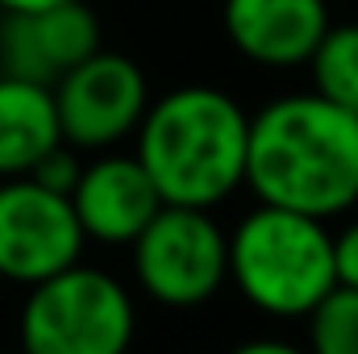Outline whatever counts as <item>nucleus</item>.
Segmentation results:
<instances>
[{
    "mask_svg": "<svg viewBox=\"0 0 358 354\" xmlns=\"http://www.w3.org/2000/svg\"><path fill=\"white\" fill-rule=\"evenodd\" d=\"M259 204L342 217L358 204V113L292 92L263 104L246 129V179Z\"/></svg>",
    "mask_w": 358,
    "mask_h": 354,
    "instance_id": "f257e3e1",
    "label": "nucleus"
},
{
    "mask_svg": "<svg viewBox=\"0 0 358 354\" xmlns=\"http://www.w3.org/2000/svg\"><path fill=\"white\" fill-rule=\"evenodd\" d=\"M246 108L221 88L183 84L146 104L138 121V163L163 204L217 208L246 179Z\"/></svg>",
    "mask_w": 358,
    "mask_h": 354,
    "instance_id": "f03ea898",
    "label": "nucleus"
},
{
    "mask_svg": "<svg viewBox=\"0 0 358 354\" xmlns=\"http://www.w3.org/2000/svg\"><path fill=\"white\" fill-rule=\"evenodd\" d=\"M229 283L250 309L275 321H304L338 283L334 234L321 217L255 204L229 234Z\"/></svg>",
    "mask_w": 358,
    "mask_h": 354,
    "instance_id": "7ed1b4c3",
    "label": "nucleus"
},
{
    "mask_svg": "<svg viewBox=\"0 0 358 354\" xmlns=\"http://www.w3.org/2000/svg\"><path fill=\"white\" fill-rule=\"evenodd\" d=\"M17 330L25 354H129L138 309L117 275L71 263L29 288Z\"/></svg>",
    "mask_w": 358,
    "mask_h": 354,
    "instance_id": "20e7f679",
    "label": "nucleus"
},
{
    "mask_svg": "<svg viewBox=\"0 0 358 354\" xmlns=\"http://www.w3.org/2000/svg\"><path fill=\"white\" fill-rule=\"evenodd\" d=\"M134 279L163 309H200L229 283L225 229L213 208L163 204L129 242Z\"/></svg>",
    "mask_w": 358,
    "mask_h": 354,
    "instance_id": "39448f33",
    "label": "nucleus"
},
{
    "mask_svg": "<svg viewBox=\"0 0 358 354\" xmlns=\"http://www.w3.org/2000/svg\"><path fill=\"white\" fill-rule=\"evenodd\" d=\"M50 96H55L59 134L67 146L108 150L138 129L150 104V84L129 55L100 46L84 63H76L63 80H55Z\"/></svg>",
    "mask_w": 358,
    "mask_h": 354,
    "instance_id": "423d86ee",
    "label": "nucleus"
},
{
    "mask_svg": "<svg viewBox=\"0 0 358 354\" xmlns=\"http://www.w3.org/2000/svg\"><path fill=\"white\" fill-rule=\"evenodd\" d=\"M84 229L67 196L38 179H0V279L34 288L84 259Z\"/></svg>",
    "mask_w": 358,
    "mask_h": 354,
    "instance_id": "0eeeda50",
    "label": "nucleus"
},
{
    "mask_svg": "<svg viewBox=\"0 0 358 354\" xmlns=\"http://www.w3.org/2000/svg\"><path fill=\"white\" fill-rule=\"evenodd\" d=\"M92 50H100V21L84 0L0 8V76L50 88Z\"/></svg>",
    "mask_w": 358,
    "mask_h": 354,
    "instance_id": "6e6552de",
    "label": "nucleus"
},
{
    "mask_svg": "<svg viewBox=\"0 0 358 354\" xmlns=\"http://www.w3.org/2000/svg\"><path fill=\"white\" fill-rule=\"evenodd\" d=\"M67 200L84 238L100 246H129L163 208V196L138 163V155H100L84 163Z\"/></svg>",
    "mask_w": 358,
    "mask_h": 354,
    "instance_id": "1a4fd4ad",
    "label": "nucleus"
},
{
    "mask_svg": "<svg viewBox=\"0 0 358 354\" xmlns=\"http://www.w3.org/2000/svg\"><path fill=\"white\" fill-rule=\"evenodd\" d=\"M225 38L259 67H304L329 29L325 0H225Z\"/></svg>",
    "mask_w": 358,
    "mask_h": 354,
    "instance_id": "9d476101",
    "label": "nucleus"
},
{
    "mask_svg": "<svg viewBox=\"0 0 358 354\" xmlns=\"http://www.w3.org/2000/svg\"><path fill=\"white\" fill-rule=\"evenodd\" d=\"M59 142L63 134L50 88L0 76V179L29 176L34 163Z\"/></svg>",
    "mask_w": 358,
    "mask_h": 354,
    "instance_id": "9b49d317",
    "label": "nucleus"
},
{
    "mask_svg": "<svg viewBox=\"0 0 358 354\" xmlns=\"http://www.w3.org/2000/svg\"><path fill=\"white\" fill-rule=\"evenodd\" d=\"M304 67L313 71L317 96L358 113V21H350V25L329 21V29L321 34L317 50L308 55Z\"/></svg>",
    "mask_w": 358,
    "mask_h": 354,
    "instance_id": "f8f14e48",
    "label": "nucleus"
},
{
    "mask_svg": "<svg viewBox=\"0 0 358 354\" xmlns=\"http://www.w3.org/2000/svg\"><path fill=\"white\" fill-rule=\"evenodd\" d=\"M308 354H358V288L334 283L304 317Z\"/></svg>",
    "mask_w": 358,
    "mask_h": 354,
    "instance_id": "ddd939ff",
    "label": "nucleus"
},
{
    "mask_svg": "<svg viewBox=\"0 0 358 354\" xmlns=\"http://www.w3.org/2000/svg\"><path fill=\"white\" fill-rule=\"evenodd\" d=\"M80 171H84L80 150H76V146H67V142H59V146H50V150L34 163L29 179H38L42 187H50V192H59V196H71V187H76Z\"/></svg>",
    "mask_w": 358,
    "mask_h": 354,
    "instance_id": "4468645a",
    "label": "nucleus"
},
{
    "mask_svg": "<svg viewBox=\"0 0 358 354\" xmlns=\"http://www.w3.org/2000/svg\"><path fill=\"white\" fill-rule=\"evenodd\" d=\"M334 275L342 288H358V221L334 234Z\"/></svg>",
    "mask_w": 358,
    "mask_h": 354,
    "instance_id": "2eb2a0df",
    "label": "nucleus"
},
{
    "mask_svg": "<svg viewBox=\"0 0 358 354\" xmlns=\"http://www.w3.org/2000/svg\"><path fill=\"white\" fill-rule=\"evenodd\" d=\"M229 354H308V351L296 346V342H283V338H250V342L234 346Z\"/></svg>",
    "mask_w": 358,
    "mask_h": 354,
    "instance_id": "dca6fc26",
    "label": "nucleus"
},
{
    "mask_svg": "<svg viewBox=\"0 0 358 354\" xmlns=\"http://www.w3.org/2000/svg\"><path fill=\"white\" fill-rule=\"evenodd\" d=\"M50 4H67V0H0V8H50Z\"/></svg>",
    "mask_w": 358,
    "mask_h": 354,
    "instance_id": "f3484780",
    "label": "nucleus"
},
{
    "mask_svg": "<svg viewBox=\"0 0 358 354\" xmlns=\"http://www.w3.org/2000/svg\"><path fill=\"white\" fill-rule=\"evenodd\" d=\"M8 354H25V351H8Z\"/></svg>",
    "mask_w": 358,
    "mask_h": 354,
    "instance_id": "a211bd4d",
    "label": "nucleus"
}]
</instances>
